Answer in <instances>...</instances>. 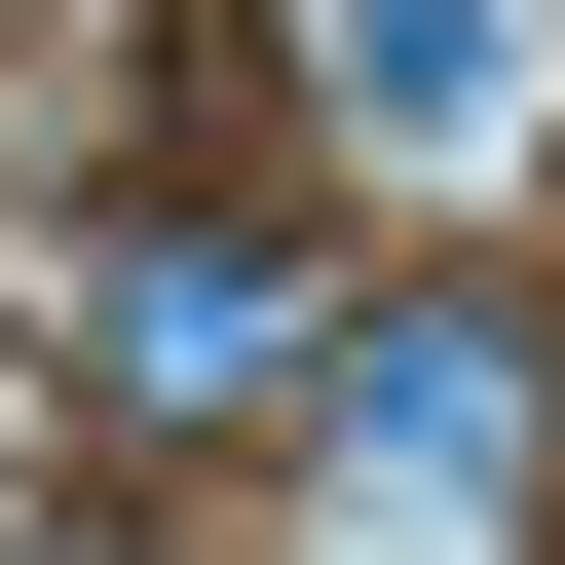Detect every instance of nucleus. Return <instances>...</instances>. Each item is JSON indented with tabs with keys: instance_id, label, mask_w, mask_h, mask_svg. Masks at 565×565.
<instances>
[{
	"instance_id": "f03ea898",
	"label": "nucleus",
	"mask_w": 565,
	"mask_h": 565,
	"mask_svg": "<svg viewBox=\"0 0 565 565\" xmlns=\"http://www.w3.org/2000/svg\"><path fill=\"white\" fill-rule=\"evenodd\" d=\"M76 340H114L151 415H302L340 302H302V226H114V264H76Z\"/></svg>"
},
{
	"instance_id": "f257e3e1",
	"label": "nucleus",
	"mask_w": 565,
	"mask_h": 565,
	"mask_svg": "<svg viewBox=\"0 0 565 565\" xmlns=\"http://www.w3.org/2000/svg\"><path fill=\"white\" fill-rule=\"evenodd\" d=\"M302 452H340L377 527H527V490H565V340L490 302V264H415V302L302 340Z\"/></svg>"
}]
</instances>
